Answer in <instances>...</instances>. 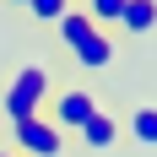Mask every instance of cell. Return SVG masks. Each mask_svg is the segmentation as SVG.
Masks as SVG:
<instances>
[{
    "instance_id": "cell-1",
    "label": "cell",
    "mask_w": 157,
    "mask_h": 157,
    "mask_svg": "<svg viewBox=\"0 0 157 157\" xmlns=\"http://www.w3.org/2000/svg\"><path fill=\"white\" fill-rule=\"evenodd\" d=\"M54 71H49L44 60H27V65H16L11 71V81L0 87V114L6 119H33V114H44V103H49V92H54Z\"/></svg>"
},
{
    "instance_id": "cell-9",
    "label": "cell",
    "mask_w": 157,
    "mask_h": 157,
    "mask_svg": "<svg viewBox=\"0 0 157 157\" xmlns=\"http://www.w3.org/2000/svg\"><path fill=\"white\" fill-rule=\"evenodd\" d=\"M71 6H76V0H27L22 11H27L33 22H38V27H54V22H60V16L71 11Z\"/></svg>"
},
{
    "instance_id": "cell-2",
    "label": "cell",
    "mask_w": 157,
    "mask_h": 157,
    "mask_svg": "<svg viewBox=\"0 0 157 157\" xmlns=\"http://www.w3.org/2000/svg\"><path fill=\"white\" fill-rule=\"evenodd\" d=\"M98 103H103V98H98L92 81H87V76H71V81H54V92H49V103H44V119L54 130H65V136H76V130L98 114Z\"/></svg>"
},
{
    "instance_id": "cell-8",
    "label": "cell",
    "mask_w": 157,
    "mask_h": 157,
    "mask_svg": "<svg viewBox=\"0 0 157 157\" xmlns=\"http://www.w3.org/2000/svg\"><path fill=\"white\" fill-rule=\"evenodd\" d=\"M76 6L87 11V22L103 27V33H114V27H119V16H125V0H76Z\"/></svg>"
},
{
    "instance_id": "cell-3",
    "label": "cell",
    "mask_w": 157,
    "mask_h": 157,
    "mask_svg": "<svg viewBox=\"0 0 157 157\" xmlns=\"http://www.w3.org/2000/svg\"><path fill=\"white\" fill-rule=\"evenodd\" d=\"M11 152L16 157H65L71 152V136L54 130L44 114H33V119H16L11 125Z\"/></svg>"
},
{
    "instance_id": "cell-10",
    "label": "cell",
    "mask_w": 157,
    "mask_h": 157,
    "mask_svg": "<svg viewBox=\"0 0 157 157\" xmlns=\"http://www.w3.org/2000/svg\"><path fill=\"white\" fill-rule=\"evenodd\" d=\"M0 6H11V11H22V6H27V0H0Z\"/></svg>"
},
{
    "instance_id": "cell-5",
    "label": "cell",
    "mask_w": 157,
    "mask_h": 157,
    "mask_svg": "<svg viewBox=\"0 0 157 157\" xmlns=\"http://www.w3.org/2000/svg\"><path fill=\"white\" fill-rule=\"evenodd\" d=\"M71 65L81 76H98V71H114L119 65V33H92L87 44L71 49Z\"/></svg>"
},
{
    "instance_id": "cell-7",
    "label": "cell",
    "mask_w": 157,
    "mask_h": 157,
    "mask_svg": "<svg viewBox=\"0 0 157 157\" xmlns=\"http://www.w3.org/2000/svg\"><path fill=\"white\" fill-rule=\"evenodd\" d=\"M119 38H152L157 33V0H125V16H119Z\"/></svg>"
},
{
    "instance_id": "cell-6",
    "label": "cell",
    "mask_w": 157,
    "mask_h": 157,
    "mask_svg": "<svg viewBox=\"0 0 157 157\" xmlns=\"http://www.w3.org/2000/svg\"><path fill=\"white\" fill-rule=\"evenodd\" d=\"M125 141L141 146V152H157V103L152 98H141V103L125 109Z\"/></svg>"
},
{
    "instance_id": "cell-11",
    "label": "cell",
    "mask_w": 157,
    "mask_h": 157,
    "mask_svg": "<svg viewBox=\"0 0 157 157\" xmlns=\"http://www.w3.org/2000/svg\"><path fill=\"white\" fill-rule=\"evenodd\" d=\"M0 157H16V152H11V146H0Z\"/></svg>"
},
{
    "instance_id": "cell-4",
    "label": "cell",
    "mask_w": 157,
    "mask_h": 157,
    "mask_svg": "<svg viewBox=\"0 0 157 157\" xmlns=\"http://www.w3.org/2000/svg\"><path fill=\"white\" fill-rule=\"evenodd\" d=\"M71 141H76L81 152H92V157L119 152V146H125V114H119V109H109V103H98V114L76 130V136H71Z\"/></svg>"
}]
</instances>
